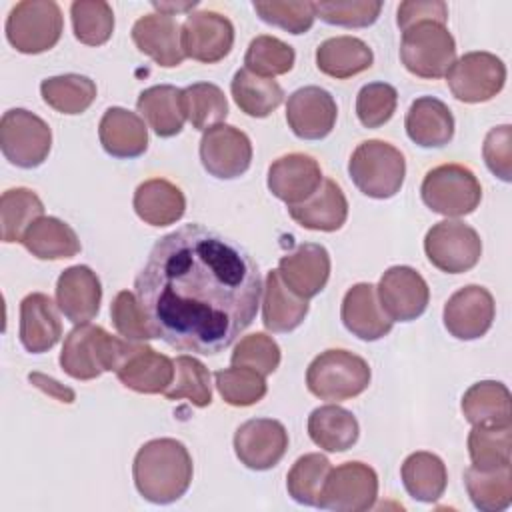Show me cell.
<instances>
[{
    "instance_id": "cell-10",
    "label": "cell",
    "mask_w": 512,
    "mask_h": 512,
    "mask_svg": "<svg viewBox=\"0 0 512 512\" xmlns=\"http://www.w3.org/2000/svg\"><path fill=\"white\" fill-rule=\"evenodd\" d=\"M424 252L432 266L446 274L472 270L482 256L478 232L460 220L436 222L424 236Z\"/></svg>"
},
{
    "instance_id": "cell-53",
    "label": "cell",
    "mask_w": 512,
    "mask_h": 512,
    "mask_svg": "<svg viewBox=\"0 0 512 512\" xmlns=\"http://www.w3.org/2000/svg\"><path fill=\"white\" fill-rule=\"evenodd\" d=\"M484 162L488 170L498 176L504 182H510L512 178V126L502 124L492 128L482 146Z\"/></svg>"
},
{
    "instance_id": "cell-40",
    "label": "cell",
    "mask_w": 512,
    "mask_h": 512,
    "mask_svg": "<svg viewBox=\"0 0 512 512\" xmlns=\"http://www.w3.org/2000/svg\"><path fill=\"white\" fill-rule=\"evenodd\" d=\"M42 100L60 114H82L96 100V84L82 74H60L42 80Z\"/></svg>"
},
{
    "instance_id": "cell-39",
    "label": "cell",
    "mask_w": 512,
    "mask_h": 512,
    "mask_svg": "<svg viewBox=\"0 0 512 512\" xmlns=\"http://www.w3.org/2000/svg\"><path fill=\"white\" fill-rule=\"evenodd\" d=\"M44 214V204L30 188H10L0 198L2 242H22L26 230Z\"/></svg>"
},
{
    "instance_id": "cell-6",
    "label": "cell",
    "mask_w": 512,
    "mask_h": 512,
    "mask_svg": "<svg viewBox=\"0 0 512 512\" xmlns=\"http://www.w3.org/2000/svg\"><path fill=\"white\" fill-rule=\"evenodd\" d=\"M400 60L418 78H442L456 60L454 36L440 22L414 24L402 32Z\"/></svg>"
},
{
    "instance_id": "cell-32",
    "label": "cell",
    "mask_w": 512,
    "mask_h": 512,
    "mask_svg": "<svg viewBox=\"0 0 512 512\" xmlns=\"http://www.w3.org/2000/svg\"><path fill=\"white\" fill-rule=\"evenodd\" d=\"M308 300L296 296L280 278L278 270H270L264 280L262 300V322L270 332H292L296 330L306 314Z\"/></svg>"
},
{
    "instance_id": "cell-56",
    "label": "cell",
    "mask_w": 512,
    "mask_h": 512,
    "mask_svg": "<svg viewBox=\"0 0 512 512\" xmlns=\"http://www.w3.org/2000/svg\"><path fill=\"white\" fill-rule=\"evenodd\" d=\"M198 2H152V6L158 10V14H166V16H174L178 12H186L192 10Z\"/></svg>"
},
{
    "instance_id": "cell-51",
    "label": "cell",
    "mask_w": 512,
    "mask_h": 512,
    "mask_svg": "<svg viewBox=\"0 0 512 512\" xmlns=\"http://www.w3.org/2000/svg\"><path fill=\"white\" fill-rule=\"evenodd\" d=\"M232 366H244L260 372L262 376L272 374L280 364V346L276 340L264 332H254L234 346L230 356Z\"/></svg>"
},
{
    "instance_id": "cell-31",
    "label": "cell",
    "mask_w": 512,
    "mask_h": 512,
    "mask_svg": "<svg viewBox=\"0 0 512 512\" xmlns=\"http://www.w3.org/2000/svg\"><path fill=\"white\" fill-rule=\"evenodd\" d=\"M372 62V48L356 36H334L316 48L318 70L336 80L352 78L368 70Z\"/></svg>"
},
{
    "instance_id": "cell-20",
    "label": "cell",
    "mask_w": 512,
    "mask_h": 512,
    "mask_svg": "<svg viewBox=\"0 0 512 512\" xmlns=\"http://www.w3.org/2000/svg\"><path fill=\"white\" fill-rule=\"evenodd\" d=\"M282 282L300 298L320 294L330 278V254L322 244L304 242L278 262Z\"/></svg>"
},
{
    "instance_id": "cell-5",
    "label": "cell",
    "mask_w": 512,
    "mask_h": 512,
    "mask_svg": "<svg viewBox=\"0 0 512 512\" xmlns=\"http://www.w3.org/2000/svg\"><path fill=\"white\" fill-rule=\"evenodd\" d=\"M368 362L348 350L330 348L320 352L306 370L308 390L326 402L356 398L370 384Z\"/></svg>"
},
{
    "instance_id": "cell-50",
    "label": "cell",
    "mask_w": 512,
    "mask_h": 512,
    "mask_svg": "<svg viewBox=\"0 0 512 512\" xmlns=\"http://www.w3.org/2000/svg\"><path fill=\"white\" fill-rule=\"evenodd\" d=\"M398 92L388 82L364 84L356 96V116L364 128L384 126L396 112Z\"/></svg>"
},
{
    "instance_id": "cell-36",
    "label": "cell",
    "mask_w": 512,
    "mask_h": 512,
    "mask_svg": "<svg viewBox=\"0 0 512 512\" xmlns=\"http://www.w3.org/2000/svg\"><path fill=\"white\" fill-rule=\"evenodd\" d=\"M400 476L406 492L414 500L426 504L436 502L444 494L448 484V472L442 458L424 450L412 452L402 462Z\"/></svg>"
},
{
    "instance_id": "cell-37",
    "label": "cell",
    "mask_w": 512,
    "mask_h": 512,
    "mask_svg": "<svg viewBox=\"0 0 512 512\" xmlns=\"http://www.w3.org/2000/svg\"><path fill=\"white\" fill-rule=\"evenodd\" d=\"M230 90L236 106L252 118L270 116L284 100V90L274 78L258 76L246 68L236 70Z\"/></svg>"
},
{
    "instance_id": "cell-34",
    "label": "cell",
    "mask_w": 512,
    "mask_h": 512,
    "mask_svg": "<svg viewBox=\"0 0 512 512\" xmlns=\"http://www.w3.org/2000/svg\"><path fill=\"white\" fill-rule=\"evenodd\" d=\"M136 108L160 138H172L182 132L186 120L182 88L172 84L150 86L140 92Z\"/></svg>"
},
{
    "instance_id": "cell-18",
    "label": "cell",
    "mask_w": 512,
    "mask_h": 512,
    "mask_svg": "<svg viewBox=\"0 0 512 512\" xmlns=\"http://www.w3.org/2000/svg\"><path fill=\"white\" fill-rule=\"evenodd\" d=\"M338 108L334 96L320 86L294 90L286 102V122L302 140H322L336 124Z\"/></svg>"
},
{
    "instance_id": "cell-14",
    "label": "cell",
    "mask_w": 512,
    "mask_h": 512,
    "mask_svg": "<svg viewBox=\"0 0 512 512\" xmlns=\"http://www.w3.org/2000/svg\"><path fill=\"white\" fill-rule=\"evenodd\" d=\"M180 44L184 56L202 64H216L232 50L234 26L220 12L198 10L188 14L180 26Z\"/></svg>"
},
{
    "instance_id": "cell-13",
    "label": "cell",
    "mask_w": 512,
    "mask_h": 512,
    "mask_svg": "<svg viewBox=\"0 0 512 512\" xmlns=\"http://www.w3.org/2000/svg\"><path fill=\"white\" fill-rule=\"evenodd\" d=\"M200 162L218 180L242 176L252 162L250 138L230 124H216L200 138Z\"/></svg>"
},
{
    "instance_id": "cell-48",
    "label": "cell",
    "mask_w": 512,
    "mask_h": 512,
    "mask_svg": "<svg viewBox=\"0 0 512 512\" xmlns=\"http://www.w3.org/2000/svg\"><path fill=\"white\" fill-rule=\"evenodd\" d=\"M110 318L116 332L132 342H146L158 338L154 324L150 322L146 310L142 308L136 294L122 290L114 296L110 304Z\"/></svg>"
},
{
    "instance_id": "cell-30",
    "label": "cell",
    "mask_w": 512,
    "mask_h": 512,
    "mask_svg": "<svg viewBox=\"0 0 512 512\" xmlns=\"http://www.w3.org/2000/svg\"><path fill=\"white\" fill-rule=\"evenodd\" d=\"M308 436L318 448L326 452H346L356 444L360 426L350 410L338 404H326L310 412Z\"/></svg>"
},
{
    "instance_id": "cell-11",
    "label": "cell",
    "mask_w": 512,
    "mask_h": 512,
    "mask_svg": "<svg viewBox=\"0 0 512 512\" xmlns=\"http://www.w3.org/2000/svg\"><path fill=\"white\" fill-rule=\"evenodd\" d=\"M378 498V476L364 462H344L332 468L322 486L318 508L334 512H364Z\"/></svg>"
},
{
    "instance_id": "cell-15",
    "label": "cell",
    "mask_w": 512,
    "mask_h": 512,
    "mask_svg": "<svg viewBox=\"0 0 512 512\" xmlns=\"http://www.w3.org/2000/svg\"><path fill=\"white\" fill-rule=\"evenodd\" d=\"M378 302L392 322H412L428 308L430 288L420 272L410 266L388 268L378 286Z\"/></svg>"
},
{
    "instance_id": "cell-41",
    "label": "cell",
    "mask_w": 512,
    "mask_h": 512,
    "mask_svg": "<svg viewBox=\"0 0 512 512\" xmlns=\"http://www.w3.org/2000/svg\"><path fill=\"white\" fill-rule=\"evenodd\" d=\"M510 426H474L468 434V454L476 470H496L510 464Z\"/></svg>"
},
{
    "instance_id": "cell-26",
    "label": "cell",
    "mask_w": 512,
    "mask_h": 512,
    "mask_svg": "<svg viewBox=\"0 0 512 512\" xmlns=\"http://www.w3.org/2000/svg\"><path fill=\"white\" fill-rule=\"evenodd\" d=\"M98 138L106 154L112 158H138L148 148V128L144 120L120 106L104 112L98 124Z\"/></svg>"
},
{
    "instance_id": "cell-12",
    "label": "cell",
    "mask_w": 512,
    "mask_h": 512,
    "mask_svg": "<svg viewBox=\"0 0 512 512\" xmlns=\"http://www.w3.org/2000/svg\"><path fill=\"white\" fill-rule=\"evenodd\" d=\"M446 82L460 102H488L504 88L506 66L492 52H466L454 60L446 74Z\"/></svg>"
},
{
    "instance_id": "cell-46",
    "label": "cell",
    "mask_w": 512,
    "mask_h": 512,
    "mask_svg": "<svg viewBox=\"0 0 512 512\" xmlns=\"http://www.w3.org/2000/svg\"><path fill=\"white\" fill-rule=\"evenodd\" d=\"M296 60V52L290 44L282 42L276 36L260 34L256 36L244 54V64L246 70L264 76V78H274L280 74H286L292 70Z\"/></svg>"
},
{
    "instance_id": "cell-16",
    "label": "cell",
    "mask_w": 512,
    "mask_h": 512,
    "mask_svg": "<svg viewBox=\"0 0 512 512\" xmlns=\"http://www.w3.org/2000/svg\"><path fill=\"white\" fill-rule=\"evenodd\" d=\"M288 450V432L274 418H252L234 432L236 458L250 470L274 468Z\"/></svg>"
},
{
    "instance_id": "cell-3",
    "label": "cell",
    "mask_w": 512,
    "mask_h": 512,
    "mask_svg": "<svg viewBox=\"0 0 512 512\" xmlns=\"http://www.w3.org/2000/svg\"><path fill=\"white\" fill-rule=\"evenodd\" d=\"M134 344L108 334L102 326L78 324L64 338L60 366L74 380H94L102 372H116Z\"/></svg>"
},
{
    "instance_id": "cell-55",
    "label": "cell",
    "mask_w": 512,
    "mask_h": 512,
    "mask_svg": "<svg viewBox=\"0 0 512 512\" xmlns=\"http://www.w3.org/2000/svg\"><path fill=\"white\" fill-rule=\"evenodd\" d=\"M30 382L36 384L38 388H42L44 392H48L50 396L62 400V402H72V400H74V392H72L70 388L58 384V382L52 380V378H46V376H42V374H30Z\"/></svg>"
},
{
    "instance_id": "cell-1",
    "label": "cell",
    "mask_w": 512,
    "mask_h": 512,
    "mask_svg": "<svg viewBox=\"0 0 512 512\" xmlns=\"http://www.w3.org/2000/svg\"><path fill=\"white\" fill-rule=\"evenodd\" d=\"M262 288L248 250L202 224L158 238L134 280L158 338L204 356L226 350L254 322Z\"/></svg>"
},
{
    "instance_id": "cell-33",
    "label": "cell",
    "mask_w": 512,
    "mask_h": 512,
    "mask_svg": "<svg viewBox=\"0 0 512 512\" xmlns=\"http://www.w3.org/2000/svg\"><path fill=\"white\" fill-rule=\"evenodd\" d=\"M464 418L472 426H510L512 406L510 390L496 380L472 384L460 402Z\"/></svg>"
},
{
    "instance_id": "cell-42",
    "label": "cell",
    "mask_w": 512,
    "mask_h": 512,
    "mask_svg": "<svg viewBox=\"0 0 512 512\" xmlns=\"http://www.w3.org/2000/svg\"><path fill=\"white\" fill-rule=\"evenodd\" d=\"M168 400L186 398L190 404L204 408L212 402V384L208 368L194 356L182 354L174 360V380L166 388Z\"/></svg>"
},
{
    "instance_id": "cell-27",
    "label": "cell",
    "mask_w": 512,
    "mask_h": 512,
    "mask_svg": "<svg viewBox=\"0 0 512 512\" xmlns=\"http://www.w3.org/2000/svg\"><path fill=\"white\" fill-rule=\"evenodd\" d=\"M288 214L306 230L334 232L340 230L348 218V200L334 180L324 178L308 200L288 206Z\"/></svg>"
},
{
    "instance_id": "cell-21",
    "label": "cell",
    "mask_w": 512,
    "mask_h": 512,
    "mask_svg": "<svg viewBox=\"0 0 512 512\" xmlns=\"http://www.w3.org/2000/svg\"><path fill=\"white\" fill-rule=\"evenodd\" d=\"M102 286L96 272L84 264L66 268L56 282V304L72 324H88L96 318Z\"/></svg>"
},
{
    "instance_id": "cell-43",
    "label": "cell",
    "mask_w": 512,
    "mask_h": 512,
    "mask_svg": "<svg viewBox=\"0 0 512 512\" xmlns=\"http://www.w3.org/2000/svg\"><path fill=\"white\" fill-rule=\"evenodd\" d=\"M186 118L192 128L208 130L228 116V100L224 92L212 82H196L182 90Z\"/></svg>"
},
{
    "instance_id": "cell-24",
    "label": "cell",
    "mask_w": 512,
    "mask_h": 512,
    "mask_svg": "<svg viewBox=\"0 0 512 512\" xmlns=\"http://www.w3.org/2000/svg\"><path fill=\"white\" fill-rule=\"evenodd\" d=\"M20 344L30 354H42L54 348L62 336V324L56 304L48 294L32 292L20 302Z\"/></svg>"
},
{
    "instance_id": "cell-52",
    "label": "cell",
    "mask_w": 512,
    "mask_h": 512,
    "mask_svg": "<svg viewBox=\"0 0 512 512\" xmlns=\"http://www.w3.org/2000/svg\"><path fill=\"white\" fill-rule=\"evenodd\" d=\"M254 12L266 24L282 28L290 34H304L314 24V2H254Z\"/></svg>"
},
{
    "instance_id": "cell-54",
    "label": "cell",
    "mask_w": 512,
    "mask_h": 512,
    "mask_svg": "<svg viewBox=\"0 0 512 512\" xmlns=\"http://www.w3.org/2000/svg\"><path fill=\"white\" fill-rule=\"evenodd\" d=\"M420 22L446 24L448 22V6L440 0H416V2H402L398 6L396 24L402 32Z\"/></svg>"
},
{
    "instance_id": "cell-22",
    "label": "cell",
    "mask_w": 512,
    "mask_h": 512,
    "mask_svg": "<svg viewBox=\"0 0 512 512\" xmlns=\"http://www.w3.org/2000/svg\"><path fill=\"white\" fill-rule=\"evenodd\" d=\"M118 380L140 394H164L174 380V360L156 352L144 342H136L116 370Z\"/></svg>"
},
{
    "instance_id": "cell-38",
    "label": "cell",
    "mask_w": 512,
    "mask_h": 512,
    "mask_svg": "<svg viewBox=\"0 0 512 512\" xmlns=\"http://www.w3.org/2000/svg\"><path fill=\"white\" fill-rule=\"evenodd\" d=\"M464 484L472 504L482 512H502L512 502V470L510 464L496 470H464Z\"/></svg>"
},
{
    "instance_id": "cell-4",
    "label": "cell",
    "mask_w": 512,
    "mask_h": 512,
    "mask_svg": "<svg viewBox=\"0 0 512 512\" xmlns=\"http://www.w3.org/2000/svg\"><path fill=\"white\" fill-rule=\"evenodd\" d=\"M348 174L364 196L386 200L400 192L406 160L396 146L384 140H364L348 160Z\"/></svg>"
},
{
    "instance_id": "cell-2",
    "label": "cell",
    "mask_w": 512,
    "mask_h": 512,
    "mask_svg": "<svg viewBox=\"0 0 512 512\" xmlns=\"http://www.w3.org/2000/svg\"><path fill=\"white\" fill-rule=\"evenodd\" d=\"M192 474V456L176 438H156L142 444L132 464L138 494L154 504L182 498L190 488Z\"/></svg>"
},
{
    "instance_id": "cell-45",
    "label": "cell",
    "mask_w": 512,
    "mask_h": 512,
    "mask_svg": "<svg viewBox=\"0 0 512 512\" xmlns=\"http://www.w3.org/2000/svg\"><path fill=\"white\" fill-rule=\"evenodd\" d=\"M72 30L78 42L86 46H102L114 32V12L102 0H78L70 6Z\"/></svg>"
},
{
    "instance_id": "cell-49",
    "label": "cell",
    "mask_w": 512,
    "mask_h": 512,
    "mask_svg": "<svg viewBox=\"0 0 512 512\" xmlns=\"http://www.w3.org/2000/svg\"><path fill=\"white\" fill-rule=\"evenodd\" d=\"M382 2L378 0H330L314 2V14L326 24L344 28H366L380 16Z\"/></svg>"
},
{
    "instance_id": "cell-7",
    "label": "cell",
    "mask_w": 512,
    "mask_h": 512,
    "mask_svg": "<svg viewBox=\"0 0 512 512\" xmlns=\"http://www.w3.org/2000/svg\"><path fill=\"white\" fill-rule=\"evenodd\" d=\"M422 202L442 216L472 214L482 200V186L462 164H440L426 172L420 186Z\"/></svg>"
},
{
    "instance_id": "cell-35",
    "label": "cell",
    "mask_w": 512,
    "mask_h": 512,
    "mask_svg": "<svg viewBox=\"0 0 512 512\" xmlns=\"http://www.w3.org/2000/svg\"><path fill=\"white\" fill-rule=\"evenodd\" d=\"M22 244L40 260H64L80 252V240L74 228L56 216L38 218L26 230Z\"/></svg>"
},
{
    "instance_id": "cell-17",
    "label": "cell",
    "mask_w": 512,
    "mask_h": 512,
    "mask_svg": "<svg viewBox=\"0 0 512 512\" xmlns=\"http://www.w3.org/2000/svg\"><path fill=\"white\" fill-rule=\"evenodd\" d=\"M494 314L496 304L492 294L484 286L470 284L448 298L442 320L450 336L458 340H476L490 330Z\"/></svg>"
},
{
    "instance_id": "cell-44",
    "label": "cell",
    "mask_w": 512,
    "mask_h": 512,
    "mask_svg": "<svg viewBox=\"0 0 512 512\" xmlns=\"http://www.w3.org/2000/svg\"><path fill=\"white\" fill-rule=\"evenodd\" d=\"M330 470V460L320 452L300 456L286 476V490L292 500L304 506H316Z\"/></svg>"
},
{
    "instance_id": "cell-9",
    "label": "cell",
    "mask_w": 512,
    "mask_h": 512,
    "mask_svg": "<svg viewBox=\"0 0 512 512\" xmlns=\"http://www.w3.org/2000/svg\"><path fill=\"white\" fill-rule=\"evenodd\" d=\"M0 148L12 166L24 170L36 168L50 154L52 130L34 112L10 108L0 120Z\"/></svg>"
},
{
    "instance_id": "cell-8",
    "label": "cell",
    "mask_w": 512,
    "mask_h": 512,
    "mask_svg": "<svg viewBox=\"0 0 512 512\" xmlns=\"http://www.w3.org/2000/svg\"><path fill=\"white\" fill-rule=\"evenodd\" d=\"M62 28V10L54 0L18 2L6 18V38L22 54H40L54 48Z\"/></svg>"
},
{
    "instance_id": "cell-47",
    "label": "cell",
    "mask_w": 512,
    "mask_h": 512,
    "mask_svg": "<svg viewBox=\"0 0 512 512\" xmlns=\"http://www.w3.org/2000/svg\"><path fill=\"white\" fill-rule=\"evenodd\" d=\"M216 388L230 406H252L266 396V380L260 372L244 366H232L214 374Z\"/></svg>"
},
{
    "instance_id": "cell-19",
    "label": "cell",
    "mask_w": 512,
    "mask_h": 512,
    "mask_svg": "<svg viewBox=\"0 0 512 512\" xmlns=\"http://www.w3.org/2000/svg\"><path fill=\"white\" fill-rule=\"evenodd\" d=\"M320 164L302 152H290L276 158L268 168V190L288 206L308 200L322 184Z\"/></svg>"
},
{
    "instance_id": "cell-29",
    "label": "cell",
    "mask_w": 512,
    "mask_h": 512,
    "mask_svg": "<svg viewBox=\"0 0 512 512\" xmlns=\"http://www.w3.org/2000/svg\"><path fill=\"white\" fill-rule=\"evenodd\" d=\"M132 206L142 222L160 228L170 226L184 216L186 198L176 184L164 178H150L136 188Z\"/></svg>"
},
{
    "instance_id": "cell-28",
    "label": "cell",
    "mask_w": 512,
    "mask_h": 512,
    "mask_svg": "<svg viewBox=\"0 0 512 512\" xmlns=\"http://www.w3.org/2000/svg\"><path fill=\"white\" fill-rule=\"evenodd\" d=\"M408 138L422 148H442L454 136V116L450 108L434 98H416L404 118Z\"/></svg>"
},
{
    "instance_id": "cell-25",
    "label": "cell",
    "mask_w": 512,
    "mask_h": 512,
    "mask_svg": "<svg viewBox=\"0 0 512 512\" xmlns=\"http://www.w3.org/2000/svg\"><path fill=\"white\" fill-rule=\"evenodd\" d=\"M136 48L162 68L180 66L186 58L180 44V24L166 14H144L132 26Z\"/></svg>"
},
{
    "instance_id": "cell-23",
    "label": "cell",
    "mask_w": 512,
    "mask_h": 512,
    "mask_svg": "<svg viewBox=\"0 0 512 512\" xmlns=\"http://www.w3.org/2000/svg\"><path fill=\"white\" fill-rule=\"evenodd\" d=\"M340 318L350 334L366 342L384 338L394 326L376 298V286L368 282L354 284L344 294Z\"/></svg>"
}]
</instances>
